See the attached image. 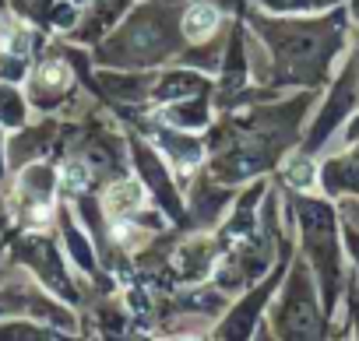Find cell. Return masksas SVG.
Listing matches in <instances>:
<instances>
[{
    "label": "cell",
    "mask_w": 359,
    "mask_h": 341,
    "mask_svg": "<svg viewBox=\"0 0 359 341\" xmlns=\"http://www.w3.org/2000/svg\"><path fill=\"white\" fill-rule=\"evenodd\" d=\"M282 330L289 341H313L317 337V316H313V306L310 299H303V292L296 288L282 309Z\"/></svg>",
    "instance_id": "obj_1"
},
{
    "label": "cell",
    "mask_w": 359,
    "mask_h": 341,
    "mask_svg": "<svg viewBox=\"0 0 359 341\" xmlns=\"http://www.w3.org/2000/svg\"><path fill=\"white\" fill-rule=\"evenodd\" d=\"M43 81H53V85H64V81H67V71H64L60 64H46V67H43Z\"/></svg>",
    "instance_id": "obj_6"
},
{
    "label": "cell",
    "mask_w": 359,
    "mask_h": 341,
    "mask_svg": "<svg viewBox=\"0 0 359 341\" xmlns=\"http://www.w3.org/2000/svg\"><path fill=\"white\" fill-rule=\"evenodd\" d=\"M215 25H219V11H215V8H208V4L194 8V11L187 15V22H184V29H187V36H191V39H205Z\"/></svg>",
    "instance_id": "obj_2"
},
{
    "label": "cell",
    "mask_w": 359,
    "mask_h": 341,
    "mask_svg": "<svg viewBox=\"0 0 359 341\" xmlns=\"http://www.w3.org/2000/svg\"><path fill=\"white\" fill-rule=\"evenodd\" d=\"M289 180H292L296 187H313V165L296 158V162L289 165Z\"/></svg>",
    "instance_id": "obj_4"
},
{
    "label": "cell",
    "mask_w": 359,
    "mask_h": 341,
    "mask_svg": "<svg viewBox=\"0 0 359 341\" xmlns=\"http://www.w3.org/2000/svg\"><path fill=\"white\" fill-rule=\"evenodd\" d=\"M64 183H67L71 190H81V187L88 183V173H85V165H67V176H64Z\"/></svg>",
    "instance_id": "obj_5"
},
{
    "label": "cell",
    "mask_w": 359,
    "mask_h": 341,
    "mask_svg": "<svg viewBox=\"0 0 359 341\" xmlns=\"http://www.w3.org/2000/svg\"><path fill=\"white\" fill-rule=\"evenodd\" d=\"M137 201H141V190L134 183H120L109 194V208L113 211H130V208H137Z\"/></svg>",
    "instance_id": "obj_3"
}]
</instances>
